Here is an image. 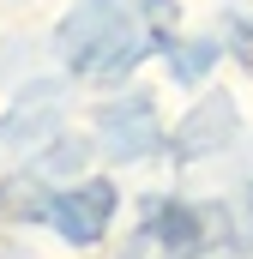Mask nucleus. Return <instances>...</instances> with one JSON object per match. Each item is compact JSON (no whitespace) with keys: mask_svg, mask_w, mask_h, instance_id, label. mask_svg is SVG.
I'll return each mask as SVG.
<instances>
[{"mask_svg":"<svg viewBox=\"0 0 253 259\" xmlns=\"http://www.w3.org/2000/svg\"><path fill=\"white\" fill-rule=\"evenodd\" d=\"M109 217H115V187L109 181H85V187H72V193H61L49 205V223L66 241H78V247H91L109 229Z\"/></svg>","mask_w":253,"mask_h":259,"instance_id":"obj_1","label":"nucleus"}]
</instances>
